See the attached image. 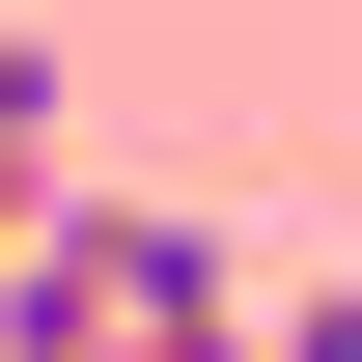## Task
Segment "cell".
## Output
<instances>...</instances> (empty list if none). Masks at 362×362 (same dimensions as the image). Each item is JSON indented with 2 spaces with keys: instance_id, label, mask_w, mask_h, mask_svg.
<instances>
[{
  "instance_id": "1",
  "label": "cell",
  "mask_w": 362,
  "mask_h": 362,
  "mask_svg": "<svg viewBox=\"0 0 362 362\" xmlns=\"http://www.w3.org/2000/svg\"><path fill=\"white\" fill-rule=\"evenodd\" d=\"M223 334H251V279L168 195H28L0 223V362H223Z\"/></svg>"
},
{
  "instance_id": "2",
  "label": "cell",
  "mask_w": 362,
  "mask_h": 362,
  "mask_svg": "<svg viewBox=\"0 0 362 362\" xmlns=\"http://www.w3.org/2000/svg\"><path fill=\"white\" fill-rule=\"evenodd\" d=\"M28 195H56V56L0 28V223H28Z\"/></svg>"
},
{
  "instance_id": "3",
  "label": "cell",
  "mask_w": 362,
  "mask_h": 362,
  "mask_svg": "<svg viewBox=\"0 0 362 362\" xmlns=\"http://www.w3.org/2000/svg\"><path fill=\"white\" fill-rule=\"evenodd\" d=\"M223 362H362V279H307V307H251Z\"/></svg>"
}]
</instances>
